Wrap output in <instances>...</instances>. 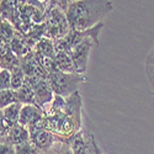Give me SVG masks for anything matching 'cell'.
Listing matches in <instances>:
<instances>
[{
  "label": "cell",
  "instance_id": "obj_1",
  "mask_svg": "<svg viewBox=\"0 0 154 154\" xmlns=\"http://www.w3.org/2000/svg\"><path fill=\"white\" fill-rule=\"evenodd\" d=\"M112 10L110 0H75L69 4L66 15L70 30H86L102 22Z\"/></svg>",
  "mask_w": 154,
  "mask_h": 154
},
{
  "label": "cell",
  "instance_id": "obj_2",
  "mask_svg": "<svg viewBox=\"0 0 154 154\" xmlns=\"http://www.w3.org/2000/svg\"><path fill=\"white\" fill-rule=\"evenodd\" d=\"M48 84L52 88L56 95L69 96L79 90V86L88 82L85 74L79 73H67L62 70H54L48 74Z\"/></svg>",
  "mask_w": 154,
  "mask_h": 154
},
{
  "label": "cell",
  "instance_id": "obj_3",
  "mask_svg": "<svg viewBox=\"0 0 154 154\" xmlns=\"http://www.w3.org/2000/svg\"><path fill=\"white\" fill-rule=\"evenodd\" d=\"M105 23L104 21L96 23L95 26L86 29V30H70L66 36L59 38V40L54 41V47H56V52L62 51V52H67L69 53L70 51L82 41H84L85 38H91L95 42V45L97 46L100 43L99 41V36L101 30L104 29Z\"/></svg>",
  "mask_w": 154,
  "mask_h": 154
},
{
  "label": "cell",
  "instance_id": "obj_4",
  "mask_svg": "<svg viewBox=\"0 0 154 154\" xmlns=\"http://www.w3.org/2000/svg\"><path fill=\"white\" fill-rule=\"evenodd\" d=\"M45 25H46L45 37H48L53 41H57L59 38L64 37L70 31L66 11L58 6H53L49 4H48L47 14H46Z\"/></svg>",
  "mask_w": 154,
  "mask_h": 154
},
{
  "label": "cell",
  "instance_id": "obj_5",
  "mask_svg": "<svg viewBox=\"0 0 154 154\" xmlns=\"http://www.w3.org/2000/svg\"><path fill=\"white\" fill-rule=\"evenodd\" d=\"M29 131H30V140L41 152L49 150L56 144L57 140H59L56 134H53L45 127L43 120L41 122H38L37 125L30 127Z\"/></svg>",
  "mask_w": 154,
  "mask_h": 154
},
{
  "label": "cell",
  "instance_id": "obj_6",
  "mask_svg": "<svg viewBox=\"0 0 154 154\" xmlns=\"http://www.w3.org/2000/svg\"><path fill=\"white\" fill-rule=\"evenodd\" d=\"M94 46H95V42L91 40V38H85L84 41L78 43L69 52V56L74 63L76 73L85 74V72L88 70L89 57H90L91 48Z\"/></svg>",
  "mask_w": 154,
  "mask_h": 154
},
{
  "label": "cell",
  "instance_id": "obj_7",
  "mask_svg": "<svg viewBox=\"0 0 154 154\" xmlns=\"http://www.w3.org/2000/svg\"><path fill=\"white\" fill-rule=\"evenodd\" d=\"M26 82L32 86L35 91L36 105L46 110V106L54 97V93L52 90V88L49 86L48 80L40 78V76H26Z\"/></svg>",
  "mask_w": 154,
  "mask_h": 154
},
{
  "label": "cell",
  "instance_id": "obj_8",
  "mask_svg": "<svg viewBox=\"0 0 154 154\" xmlns=\"http://www.w3.org/2000/svg\"><path fill=\"white\" fill-rule=\"evenodd\" d=\"M63 110L68 116H70V119L74 121V123L76 125V127L82 130V110H83V100H82V95L78 91L73 93L69 96H66V101H64V106Z\"/></svg>",
  "mask_w": 154,
  "mask_h": 154
},
{
  "label": "cell",
  "instance_id": "obj_9",
  "mask_svg": "<svg viewBox=\"0 0 154 154\" xmlns=\"http://www.w3.org/2000/svg\"><path fill=\"white\" fill-rule=\"evenodd\" d=\"M45 117V110L38 105H22L19 123L26 126L27 128L41 122Z\"/></svg>",
  "mask_w": 154,
  "mask_h": 154
},
{
  "label": "cell",
  "instance_id": "obj_10",
  "mask_svg": "<svg viewBox=\"0 0 154 154\" xmlns=\"http://www.w3.org/2000/svg\"><path fill=\"white\" fill-rule=\"evenodd\" d=\"M74 154H88L91 150V139L90 133H88L83 130H79L75 134L70 137V139L67 142Z\"/></svg>",
  "mask_w": 154,
  "mask_h": 154
},
{
  "label": "cell",
  "instance_id": "obj_11",
  "mask_svg": "<svg viewBox=\"0 0 154 154\" xmlns=\"http://www.w3.org/2000/svg\"><path fill=\"white\" fill-rule=\"evenodd\" d=\"M3 140H5V142L15 147L17 144H21V143L30 140V131L26 126H22L21 123H16L12 127H10L6 137Z\"/></svg>",
  "mask_w": 154,
  "mask_h": 154
},
{
  "label": "cell",
  "instance_id": "obj_12",
  "mask_svg": "<svg viewBox=\"0 0 154 154\" xmlns=\"http://www.w3.org/2000/svg\"><path fill=\"white\" fill-rule=\"evenodd\" d=\"M9 46H10V49L14 52L17 57H23L25 54H27L30 51H32V47L27 43V41L25 40V37H23V35L22 33H19L17 32V35L12 38L11 40V42L9 43Z\"/></svg>",
  "mask_w": 154,
  "mask_h": 154
},
{
  "label": "cell",
  "instance_id": "obj_13",
  "mask_svg": "<svg viewBox=\"0 0 154 154\" xmlns=\"http://www.w3.org/2000/svg\"><path fill=\"white\" fill-rule=\"evenodd\" d=\"M33 51L38 54H42V56H46L49 58H54V56H56L54 41L48 37H42L41 40L36 42V45L33 46Z\"/></svg>",
  "mask_w": 154,
  "mask_h": 154
},
{
  "label": "cell",
  "instance_id": "obj_14",
  "mask_svg": "<svg viewBox=\"0 0 154 154\" xmlns=\"http://www.w3.org/2000/svg\"><path fill=\"white\" fill-rule=\"evenodd\" d=\"M54 62H56L58 70L67 72V73H76L74 63H73L69 53L58 51V52H56V56H54Z\"/></svg>",
  "mask_w": 154,
  "mask_h": 154
},
{
  "label": "cell",
  "instance_id": "obj_15",
  "mask_svg": "<svg viewBox=\"0 0 154 154\" xmlns=\"http://www.w3.org/2000/svg\"><path fill=\"white\" fill-rule=\"evenodd\" d=\"M17 93V101L21 102L22 105H36L35 100V91L32 86L25 80L23 85L16 90Z\"/></svg>",
  "mask_w": 154,
  "mask_h": 154
},
{
  "label": "cell",
  "instance_id": "obj_16",
  "mask_svg": "<svg viewBox=\"0 0 154 154\" xmlns=\"http://www.w3.org/2000/svg\"><path fill=\"white\" fill-rule=\"evenodd\" d=\"M21 107H22V104L17 101V102H14V104L6 106L5 109H3L4 116H5V120H6L8 125H9V127H12L14 125L19 123Z\"/></svg>",
  "mask_w": 154,
  "mask_h": 154
},
{
  "label": "cell",
  "instance_id": "obj_17",
  "mask_svg": "<svg viewBox=\"0 0 154 154\" xmlns=\"http://www.w3.org/2000/svg\"><path fill=\"white\" fill-rule=\"evenodd\" d=\"M0 67L2 69H8L11 72L12 69L20 67V57H17L11 49H9L6 53L0 57Z\"/></svg>",
  "mask_w": 154,
  "mask_h": 154
},
{
  "label": "cell",
  "instance_id": "obj_18",
  "mask_svg": "<svg viewBox=\"0 0 154 154\" xmlns=\"http://www.w3.org/2000/svg\"><path fill=\"white\" fill-rule=\"evenodd\" d=\"M17 35V31L16 29L14 27V25H12L9 20L4 19L3 22L0 23V38L6 42V43H10L11 40L14 38L15 36Z\"/></svg>",
  "mask_w": 154,
  "mask_h": 154
},
{
  "label": "cell",
  "instance_id": "obj_19",
  "mask_svg": "<svg viewBox=\"0 0 154 154\" xmlns=\"http://www.w3.org/2000/svg\"><path fill=\"white\" fill-rule=\"evenodd\" d=\"M17 102V93L14 89H6L0 91V109H5L6 106Z\"/></svg>",
  "mask_w": 154,
  "mask_h": 154
},
{
  "label": "cell",
  "instance_id": "obj_20",
  "mask_svg": "<svg viewBox=\"0 0 154 154\" xmlns=\"http://www.w3.org/2000/svg\"><path fill=\"white\" fill-rule=\"evenodd\" d=\"M25 80H26V75H25L21 67H17L11 70V89L17 90L23 85Z\"/></svg>",
  "mask_w": 154,
  "mask_h": 154
},
{
  "label": "cell",
  "instance_id": "obj_21",
  "mask_svg": "<svg viewBox=\"0 0 154 154\" xmlns=\"http://www.w3.org/2000/svg\"><path fill=\"white\" fill-rule=\"evenodd\" d=\"M15 153L16 154H40L41 150L38 149L31 140H27L25 143L15 146Z\"/></svg>",
  "mask_w": 154,
  "mask_h": 154
},
{
  "label": "cell",
  "instance_id": "obj_22",
  "mask_svg": "<svg viewBox=\"0 0 154 154\" xmlns=\"http://www.w3.org/2000/svg\"><path fill=\"white\" fill-rule=\"evenodd\" d=\"M11 89V72L8 69L0 70V91Z\"/></svg>",
  "mask_w": 154,
  "mask_h": 154
},
{
  "label": "cell",
  "instance_id": "obj_23",
  "mask_svg": "<svg viewBox=\"0 0 154 154\" xmlns=\"http://www.w3.org/2000/svg\"><path fill=\"white\" fill-rule=\"evenodd\" d=\"M147 74L149 76L152 86L154 88V47H153L152 52H150V54L148 56V59H147Z\"/></svg>",
  "mask_w": 154,
  "mask_h": 154
},
{
  "label": "cell",
  "instance_id": "obj_24",
  "mask_svg": "<svg viewBox=\"0 0 154 154\" xmlns=\"http://www.w3.org/2000/svg\"><path fill=\"white\" fill-rule=\"evenodd\" d=\"M53 147L57 154H74L70 146L67 142H63V140H57Z\"/></svg>",
  "mask_w": 154,
  "mask_h": 154
},
{
  "label": "cell",
  "instance_id": "obj_25",
  "mask_svg": "<svg viewBox=\"0 0 154 154\" xmlns=\"http://www.w3.org/2000/svg\"><path fill=\"white\" fill-rule=\"evenodd\" d=\"M10 130V127L5 120V116H4V112H3V109H0V140H3L8 132Z\"/></svg>",
  "mask_w": 154,
  "mask_h": 154
},
{
  "label": "cell",
  "instance_id": "obj_26",
  "mask_svg": "<svg viewBox=\"0 0 154 154\" xmlns=\"http://www.w3.org/2000/svg\"><path fill=\"white\" fill-rule=\"evenodd\" d=\"M73 2H75V0H49L48 4H49V5H53V6H58V8H60L62 10L67 11L69 4H72Z\"/></svg>",
  "mask_w": 154,
  "mask_h": 154
},
{
  "label": "cell",
  "instance_id": "obj_27",
  "mask_svg": "<svg viewBox=\"0 0 154 154\" xmlns=\"http://www.w3.org/2000/svg\"><path fill=\"white\" fill-rule=\"evenodd\" d=\"M0 154H16L15 147L5 140H0Z\"/></svg>",
  "mask_w": 154,
  "mask_h": 154
},
{
  "label": "cell",
  "instance_id": "obj_28",
  "mask_svg": "<svg viewBox=\"0 0 154 154\" xmlns=\"http://www.w3.org/2000/svg\"><path fill=\"white\" fill-rule=\"evenodd\" d=\"M90 139H91V147H93V150H94V154H104L101 150V148L99 147L96 139H95V136L93 133H90Z\"/></svg>",
  "mask_w": 154,
  "mask_h": 154
},
{
  "label": "cell",
  "instance_id": "obj_29",
  "mask_svg": "<svg viewBox=\"0 0 154 154\" xmlns=\"http://www.w3.org/2000/svg\"><path fill=\"white\" fill-rule=\"evenodd\" d=\"M40 154H57L56 150H54V147H52L49 150H46V152H41Z\"/></svg>",
  "mask_w": 154,
  "mask_h": 154
},
{
  "label": "cell",
  "instance_id": "obj_30",
  "mask_svg": "<svg viewBox=\"0 0 154 154\" xmlns=\"http://www.w3.org/2000/svg\"><path fill=\"white\" fill-rule=\"evenodd\" d=\"M3 20H4V17L2 16V14H0V23H2V22H3Z\"/></svg>",
  "mask_w": 154,
  "mask_h": 154
},
{
  "label": "cell",
  "instance_id": "obj_31",
  "mask_svg": "<svg viewBox=\"0 0 154 154\" xmlns=\"http://www.w3.org/2000/svg\"><path fill=\"white\" fill-rule=\"evenodd\" d=\"M88 154H94V150H93V147H91V150H90V152H89Z\"/></svg>",
  "mask_w": 154,
  "mask_h": 154
},
{
  "label": "cell",
  "instance_id": "obj_32",
  "mask_svg": "<svg viewBox=\"0 0 154 154\" xmlns=\"http://www.w3.org/2000/svg\"><path fill=\"white\" fill-rule=\"evenodd\" d=\"M43 2H49V0H43Z\"/></svg>",
  "mask_w": 154,
  "mask_h": 154
},
{
  "label": "cell",
  "instance_id": "obj_33",
  "mask_svg": "<svg viewBox=\"0 0 154 154\" xmlns=\"http://www.w3.org/2000/svg\"><path fill=\"white\" fill-rule=\"evenodd\" d=\"M2 2H3V0H0V3H2Z\"/></svg>",
  "mask_w": 154,
  "mask_h": 154
},
{
  "label": "cell",
  "instance_id": "obj_34",
  "mask_svg": "<svg viewBox=\"0 0 154 154\" xmlns=\"http://www.w3.org/2000/svg\"><path fill=\"white\" fill-rule=\"evenodd\" d=\"M152 95H154V91H153V94H152Z\"/></svg>",
  "mask_w": 154,
  "mask_h": 154
},
{
  "label": "cell",
  "instance_id": "obj_35",
  "mask_svg": "<svg viewBox=\"0 0 154 154\" xmlns=\"http://www.w3.org/2000/svg\"><path fill=\"white\" fill-rule=\"evenodd\" d=\"M0 70H2V67H0Z\"/></svg>",
  "mask_w": 154,
  "mask_h": 154
},
{
  "label": "cell",
  "instance_id": "obj_36",
  "mask_svg": "<svg viewBox=\"0 0 154 154\" xmlns=\"http://www.w3.org/2000/svg\"><path fill=\"white\" fill-rule=\"evenodd\" d=\"M26 2H27V0H26Z\"/></svg>",
  "mask_w": 154,
  "mask_h": 154
}]
</instances>
